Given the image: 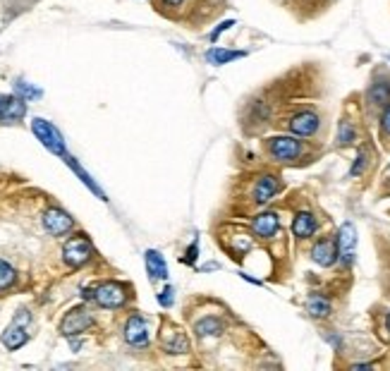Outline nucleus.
<instances>
[{"mask_svg": "<svg viewBox=\"0 0 390 371\" xmlns=\"http://www.w3.org/2000/svg\"><path fill=\"white\" fill-rule=\"evenodd\" d=\"M264 151L271 161L278 163H290V161H300L304 156V142H300L297 137H271L264 139Z\"/></svg>", "mask_w": 390, "mask_h": 371, "instance_id": "1", "label": "nucleus"}, {"mask_svg": "<svg viewBox=\"0 0 390 371\" xmlns=\"http://www.w3.org/2000/svg\"><path fill=\"white\" fill-rule=\"evenodd\" d=\"M283 189V182L273 173H261L252 180V184L247 187V204L252 206H264Z\"/></svg>", "mask_w": 390, "mask_h": 371, "instance_id": "2", "label": "nucleus"}, {"mask_svg": "<svg viewBox=\"0 0 390 371\" xmlns=\"http://www.w3.org/2000/svg\"><path fill=\"white\" fill-rule=\"evenodd\" d=\"M283 127L295 137H314L321 127V118L314 110H297L290 118H285Z\"/></svg>", "mask_w": 390, "mask_h": 371, "instance_id": "3", "label": "nucleus"}, {"mask_svg": "<svg viewBox=\"0 0 390 371\" xmlns=\"http://www.w3.org/2000/svg\"><path fill=\"white\" fill-rule=\"evenodd\" d=\"M32 130H34V135L39 137V142L43 144L51 154L65 156V142H62V135L55 130L53 123H48V120H43V118H34Z\"/></svg>", "mask_w": 390, "mask_h": 371, "instance_id": "4", "label": "nucleus"}, {"mask_svg": "<svg viewBox=\"0 0 390 371\" xmlns=\"http://www.w3.org/2000/svg\"><path fill=\"white\" fill-rule=\"evenodd\" d=\"M91 254H94V247H91V242L86 240L84 235L69 237V240L65 242V247H62V257H65V264L72 266V269H77V266H84L91 259Z\"/></svg>", "mask_w": 390, "mask_h": 371, "instance_id": "5", "label": "nucleus"}, {"mask_svg": "<svg viewBox=\"0 0 390 371\" xmlns=\"http://www.w3.org/2000/svg\"><path fill=\"white\" fill-rule=\"evenodd\" d=\"M94 299L103 309H118L127 302V288L122 283H103V285L94 288Z\"/></svg>", "mask_w": 390, "mask_h": 371, "instance_id": "6", "label": "nucleus"}, {"mask_svg": "<svg viewBox=\"0 0 390 371\" xmlns=\"http://www.w3.org/2000/svg\"><path fill=\"white\" fill-rule=\"evenodd\" d=\"M252 230L259 240H273L281 230V220H278V213L273 211H261L252 218Z\"/></svg>", "mask_w": 390, "mask_h": 371, "instance_id": "7", "label": "nucleus"}, {"mask_svg": "<svg viewBox=\"0 0 390 371\" xmlns=\"http://www.w3.org/2000/svg\"><path fill=\"white\" fill-rule=\"evenodd\" d=\"M25 115H27L25 98L0 94V123H20Z\"/></svg>", "mask_w": 390, "mask_h": 371, "instance_id": "8", "label": "nucleus"}, {"mask_svg": "<svg viewBox=\"0 0 390 371\" xmlns=\"http://www.w3.org/2000/svg\"><path fill=\"white\" fill-rule=\"evenodd\" d=\"M337 257L342 259V264L354 262V247H357V230L352 223H345L337 233Z\"/></svg>", "mask_w": 390, "mask_h": 371, "instance_id": "9", "label": "nucleus"}, {"mask_svg": "<svg viewBox=\"0 0 390 371\" xmlns=\"http://www.w3.org/2000/svg\"><path fill=\"white\" fill-rule=\"evenodd\" d=\"M91 323H94V321H91V316H89V311H86V309H72L69 314H65V318H62L60 333L67 335V338H72V335L84 333V330L91 326Z\"/></svg>", "mask_w": 390, "mask_h": 371, "instance_id": "10", "label": "nucleus"}, {"mask_svg": "<svg viewBox=\"0 0 390 371\" xmlns=\"http://www.w3.org/2000/svg\"><path fill=\"white\" fill-rule=\"evenodd\" d=\"M43 228L48 230L51 235L60 237L72 230V218H69V213H65L62 208H48V211L43 213Z\"/></svg>", "mask_w": 390, "mask_h": 371, "instance_id": "11", "label": "nucleus"}, {"mask_svg": "<svg viewBox=\"0 0 390 371\" xmlns=\"http://www.w3.org/2000/svg\"><path fill=\"white\" fill-rule=\"evenodd\" d=\"M125 340L130 345H135V347H142V345L149 343V326H147V321H144L139 314L127 318V323H125Z\"/></svg>", "mask_w": 390, "mask_h": 371, "instance_id": "12", "label": "nucleus"}, {"mask_svg": "<svg viewBox=\"0 0 390 371\" xmlns=\"http://www.w3.org/2000/svg\"><path fill=\"white\" fill-rule=\"evenodd\" d=\"M311 259L318 266H333L337 259V240H333V237L318 240L311 249Z\"/></svg>", "mask_w": 390, "mask_h": 371, "instance_id": "13", "label": "nucleus"}, {"mask_svg": "<svg viewBox=\"0 0 390 371\" xmlns=\"http://www.w3.org/2000/svg\"><path fill=\"white\" fill-rule=\"evenodd\" d=\"M163 347H166L170 355H184V352L189 350V343H187V335L182 333L180 328L170 326V328H163Z\"/></svg>", "mask_w": 390, "mask_h": 371, "instance_id": "14", "label": "nucleus"}, {"mask_svg": "<svg viewBox=\"0 0 390 371\" xmlns=\"http://www.w3.org/2000/svg\"><path fill=\"white\" fill-rule=\"evenodd\" d=\"M22 318H25V311H20V316H17V321L13 323V326L5 328L3 345L8 347V350H20V347L29 340V333L22 328Z\"/></svg>", "mask_w": 390, "mask_h": 371, "instance_id": "15", "label": "nucleus"}, {"mask_svg": "<svg viewBox=\"0 0 390 371\" xmlns=\"http://www.w3.org/2000/svg\"><path fill=\"white\" fill-rule=\"evenodd\" d=\"M292 233L297 240H309V237L316 233V218H314L309 211L297 213L292 220Z\"/></svg>", "mask_w": 390, "mask_h": 371, "instance_id": "16", "label": "nucleus"}, {"mask_svg": "<svg viewBox=\"0 0 390 371\" xmlns=\"http://www.w3.org/2000/svg\"><path fill=\"white\" fill-rule=\"evenodd\" d=\"M144 262H147V271L149 276L154 278V281H166L168 278V266H166V259L161 257L156 249H149L147 254H144Z\"/></svg>", "mask_w": 390, "mask_h": 371, "instance_id": "17", "label": "nucleus"}, {"mask_svg": "<svg viewBox=\"0 0 390 371\" xmlns=\"http://www.w3.org/2000/svg\"><path fill=\"white\" fill-rule=\"evenodd\" d=\"M223 328L225 326L218 316H203L201 321H196L194 333L199 335V338H215V335L223 333Z\"/></svg>", "mask_w": 390, "mask_h": 371, "instance_id": "18", "label": "nucleus"}, {"mask_svg": "<svg viewBox=\"0 0 390 371\" xmlns=\"http://www.w3.org/2000/svg\"><path fill=\"white\" fill-rule=\"evenodd\" d=\"M390 103V82H376L369 89V106L386 108Z\"/></svg>", "mask_w": 390, "mask_h": 371, "instance_id": "19", "label": "nucleus"}, {"mask_svg": "<svg viewBox=\"0 0 390 371\" xmlns=\"http://www.w3.org/2000/svg\"><path fill=\"white\" fill-rule=\"evenodd\" d=\"M244 53L242 50H225V48H211L206 53V60L211 62V65H225V62L230 60H237V58H242Z\"/></svg>", "mask_w": 390, "mask_h": 371, "instance_id": "20", "label": "nucleus"}, {"mask_svg": "<svg viewBox=\"0 0 390 371\" xmlns=\"http://www.w3.org/2000/svg\"><path fill=\"white\" fill-rule=\"evenodd\" d=\"M62 158H65V163H67L69 168H72V170H74V173H77V175L81 177V182H84V184H86V187H89V189H91V192H94V194H98V196H101V199H106V194H103V192H101V189H98V187H96V182H94V180H91L89 175H86V173H84V170H81V168L77 166V161H74V158H72V156H67V154H65V156H62Z\"/></svg>", "mask_w": 390, "mask_h": 371, "instance_id": "21", "label": "nucleus"}, {"mask_svg": "<svg viewBox=\"0 0 390 371\" xmlns=\"http://www.w3.org/2000/svg\"><path fill=\"white\" fill-rule=\"evenodd\" d=\"M309 314L316 316V318H323L330 314V304L328 299L321 297V295H311L309 297Z\"/></svg>", "mask_w": 390, "mask_h": 371, "instance_id": "22", "label": "nucleus"}, {"mask_svg": "<svg viewBox=\"0 0 390 371\" xmlns=\"http://www.w3.org/2000/svg\"><path fill=\"white\" fill-rule=\"evenodd\" d=\"M15 281H17L15 269L8 262H3V259H0V292H5L8 288H13Z\"/></svg>", "mask_w": 390, "mask_h": 371, "instance_id": "23", "label": "nucleus"}, {"mask_svg": "<svg viewBox=\"0 0 390 371\" xmlns=\"http://www.w3.org/2000/svg\"><path fill=\"white\" fill-rule=\"evenodd\" d=\"M357 139V135H354V127L352 123H347V120H342L340 127H337V144L340 147H350V144Z\"/></svg>", "mask_w": 390, "mask_h": 371, "instance_id": "24", "label": "nucleus"}, {"mask_svg": "<svg viewBox=\"0 0 390 371\" xmlns=\"http://www.w3.org/2000/svg\"><path fill=\"white\" fill-rule=\"evenodd\" d=\"M17 94H22L25 98H39L41 96V91L39 89H34V86H29V84H25V82H17Z\"/></svg>", "mask_w": 390, "mask_h": 371, "instance_id": "25", "label": "nucleus"}, {"mask_svg": "<svg viewBox=\"0 0 390 371\" xmlns=\"http://www.w3.org/2000/svg\"><path fill=\"white\" fill-rule=\"evenodd\" d=\"M381 135L386 139H390V103L383 108V113H381Z\"/></svg>", "mask_w": 390, "mask_h": 371, "instance_id": "26", "label": "nucleus"}, {"mask_svg": "<svg viewBox=\"0 0 390 371\" xmlns=\"http://www.w3.org/2000/svg\"><path fill=\"white\" fill-rule=\"evenodd\" d=\"M159 302H161L163 306H170V304H173V288H166V290H163V292L159 295Z\"/></svg>", "mask_w": 390, "mask_h": 371, "instance_id": "27", "label": "nucleus"}, {"mask_svg": "<svg viewBox=\"0 0 390 371\" xmlns=\"http://www.w3.org/2000/svg\"><path fill=\"white\" fill-rule=\"evenodd\" d=\"M163 5H168V8H180V5H184V0H163Z\"/></svg>", "mask_w": 390, "mask_h": 371, "instance_id": "28", "label": "nucleus"}, {"mask_svg": "<svg viewBox=\"0 0 390 371\" xmlns=\"http://www.w3.org/2000/svg\"><path fill=\"white\" fill-rule=\"evenodd\" d=\"M194 259H196V245H191L189 252H187V264H191Z\"/></svg>", "mask_w": 390, "mask_h": 371, "instance_id": "29", "label": "nucleus"}, {"mask_svg": "<svg viewBox=\"0 0 390 371\" xmlns=\"http://www.w3.org/2000/svg\"><path fill=\"white\" fill-rule=\"evenodd\" d=\"M386 326H388V333H390V314H388V318H386Z\"/></svg>", "mask_w": 390, "mask_h": 371, "instance_id": "30", "label": "nucleus"}]
</instances>
